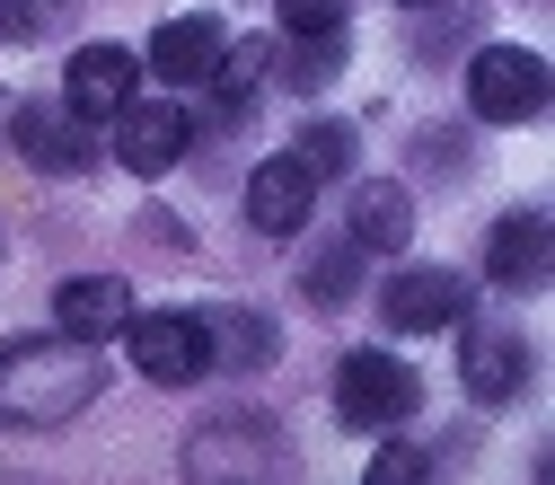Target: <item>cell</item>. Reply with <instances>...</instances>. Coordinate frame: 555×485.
Segmentation results:
<instances>
[{"mask_svg": "<svg viewBox=\"0 0 555 485\" xmlns=\"http://www.w3.org/2000/svg\"><path fill=\"white\" fill-rule=\"evenodd\" d=\"M185 142H194V124H185L177 98H124L115 106V159L132 177H168L185 159Z\"/></svg>", "mask_w": 555, "mask_h": 485, "instance_id": "8992f818", "label": "cell"}, {"mask_svg": "<svg viewBox=\"0 0 555 485\" xmlns=\"http://www.w3.org/2000/svg\"><path fill=\"white\" fill-rule=\"evenodd\" d=\"M467 106H476V124H538L546 115V53L485 44L467 62Z\"/></svg>", "mask_w": 555, "mask_h": 485, "instance_id": "3957f363", "label": "cell"}, {"mask_svg": "<svg viewBox=\"0 0 555 485\" xmlns=\"http://www.w3.org/2000/svg\"><path fill=\"white\" fill-rule=\"evenodd\" d=\"M132 72H142V62H132L124 44H80L72 72H62V98H72L80 115H115L132 98Z\"/></svg>", "mask_w": 555, "mask_h": 485, "instance_id": "7c38bea8", "label": "cell"}, {"mask_svg": "<svg viewBox=\"0 0 555 485\" xmlns=\"http://www.w3.org/2000/svg\"><path fill=\"white\" fill-rule=\"evenodd\" d=\"M300 292H309L318 309H353V301H362V247H353V239L318 247V256H309V273H300Z\"/></svg>", "mask_w": 555, "mask_h": 485, "instance_id": "9a60e30c", "label": "cell"}, {"mask_svg": "<svg viewBox=\"0 0 555 485\" xmlns=\"http://www.w3.org/2000/svg\"><path fill=\"white\" fill-rule=\"evenodd\" d=\"M221 18H168L159 36H151V72L168 80V89H194V80H212V62H221Z\"/></svg>", "mask_w": 555, "mask_h": 485, "instance_id": "8fae6325", "label": "cell"}, {"mask_svg": "<svg viewBox=\"0 0 555 485\" xmlns=\"http://www.w3.org/2000/svg\"><path fill=\"white\" fill-rule=\"evenodd\" d=\"M371 476L405 485V476H433V459H424V450H379V459H371Z\"/></svg>", "mask_w": 555, "mask_h": 485, "instance_id": "ffe728a7", "label": "cell"}, {"mask_svg": "<svg viewBox=\"0 0 555 485\" xmlns=\"http://www.w3.org/2000/svg\"><path fill=\"white\" fill-rule=\"evenodd\" d=\"M89 397H98V362H89L80 335L18 344V354L0 362V414H10V424H72Z\"/></svg>", "mask_w": 555, "mask_h": 485, "instance_id": "6da1fadb", "label": "cell"}, {"mask_svg": "<svg viewBox=\"0 0 555 485\" xmlns=\"http://www.w3.org/2000/svg\"><path fill=\"white\" fill-rule=\"evenodd\" d=\"M379 318H388L397 335H441V327H459V318H467V273H450V265H405L397 283L379 292Z\"/></svg>", "mask_w": 555, "mask_h": 485, "instance_id": "52a82bcc", "label": "cell"}, {"mask_svg": "<svg viewBox=\"0 0 555 485\" xmlns=\"http://www.w3.org/2000/svg\"><path fill=\"white\" fill-rule=\"evenodd\" d=\"M124 318H132L124 273H72V283L53 292V327H62V335H80V344H106Z\"/></svg>", "mask_w": 555, "mask_h": 485, "instance_id": "9c48e42d", "label": "cell"}, {"mask_svg": "<svg viewBox=\"0 0 555 485\" xmlns=\"http://www.w3.org/2000/svg\"><path fill=\"white\" fill-rule=\"evenodd\" d=\"M10 151H18L36 177H80V168L98 159V132H89V115H80L72 98H27V106L10 115Z\"/></svg>", "mask_w": 555, "mask_h": 485, "instance_id": "277c9868", "label": "cell"}, {"mask_svg": "<svg viewBox=\"0 0 555 485\" xmlns=\"http://www.w3.org/2000/svg\"><path fill=\"white\" fill-rule=\"evenodd\" d=\"M115 335H124L132 371H142V380H159V388H194L203 371H212V327H203V318H185V309L124 318Z\"/></svg>", "mask_w": 555, "mask_h": 485, "instance_id": "7a4b0ae2", "label": "cell"}, {"mask_svg": "<svg viewBox=\"0 0 555 485\" xmlns=\"http://www.w3.org/2000/svg\"><path fill=\"white\" fill-rule=\"evenodd\" d=\"M485 273H494L503 292L546 283V213H503L494 221V247H485Z\"/></svg>", "mask_w": 555, "mask_h": 485, "instance_id": "4fadbf2b", "label": "cell"}, {"mask_svg": "<svg viewBox=\"0 0 555 485\" xmlns=\"http://www.w3.org/2000/svg\"><path fill=\"white\" fill-rule=\"evenodd\" d=\"M344 239H353L362 256H397L414 239V194L405 186H362L353 194V230H344Z\"/></svg>", "mask_w": 555, "mask_h": 485, "instance_id": "5bb4252c", "label": "cell"}, {"mask_svg": "<svg viewBox=\"0 0 555 485\" xmlns=\"http://www.w3.org/2000/svg\"><path fill=\"white\" fill-rule=\"evenodd\" d=\"M414 406H424V380H414L397 354H344V371H335V414H344L353 433L405 424Z\"/></svg>", "mask_w": 555, "mask_h": 485, "instance_id": "5b68a950", "label": "cell"}, {"mask_svg": "<svg viewBox=\"0 0 555 485\" xmlns=\"http://www.w3.org/2000/svg\"><path fill=\"white\" fill-rule=\"evenodd\" d=\"M397 10H433V0H397Z\"/></svg>", "mask_w": 555, "mask_h": 485, "instance_id": "44dd1931", "label": "cell"}, {"mask_svg": "<svg viewBox=\"0 0 555 485\" xmlns=\"http://www.w3.org/2000/svg\"><path fill=\"white\" fill-rule=\"evenodd\" d=\"M283 27L300 44H326V36H344V0H283Z\"/></svg>", "mask_w": 555, "mask_h": 485, "instance_id": "ac0fdd59", "label": "cell"}, {"mask_svg": "<svg viewBox=\"0 0 555 485\" xmlns=\"http://www.w3.org/2000/svg\"><path fill=\"white\" fill-rule=\"evenodd\" d=\"M53 10H62V0H0V44L44 36V27H53Z\"/></svg>", "mask_w": 555, "mask_h": 485, "instance_id": "d6986e66", "label": "cell"}, {"mask_svg": "<svg viewBox=\"0 0 555 485\" xmlns=\"http://www.w3.org/2000/svg\"><path fill=\"white\" fill-rule=\"evenodd\" d=\"M264 72H273V44H264V36H247V44H221V62H212V80H221V106H230V115H247Z\"/></svg>", "mask_w": 555, "mask_h": 485, "instance_id": "2e32d148", "label": "cell"}, {"mask_svg": "<svg viewBox=\"0 0 555 485\" xmlns=\"http://www.w3.org/2000/svg\"><path fill=\"white\" fill-rule=\"evenodd\" d=\"M467 397H485V406H503V397H520V380H529V344L512 335V327H467Z\"/></svg>", "mask_w": 555, "mask_h": 485, "instance_id": "30bf717a", "label": "cell"}, {"mask_svg": "<svg viewBox=\"0 0 555 485\" xmlns=\"http://www.w3.org/2000/svg\"><path fill=\"white\" fill-rule=\"evenodd\" d=\"M309 203H318V177L283 151V159H264V168L247 177V230L292 239V230H309Z\"/></svg>", "mask_w": 555, "mask_h": 485, "instance_id": "ba28073f", "label": "cell"}, {"mask_svg": "<svg viewBox=\"0 0 555 485\" xmlns=\"http://www.w3.org/2000/svg\"><path fill=\"white\" fill-rule=\"evenodd\" d=\"M292 159H300L318 186H326V177H344V168H353V124H300Z\"/></svg>", "mask_w": 555, "mask_h": 485, "instance_id": "e0dca14e", "label": "cell"}]
</instances>
